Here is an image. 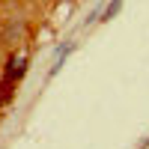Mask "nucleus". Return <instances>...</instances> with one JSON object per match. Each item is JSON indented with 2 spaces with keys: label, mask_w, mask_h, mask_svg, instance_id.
Returning a JSON list of instances; mask_svg holds the SVG:
<instances>
[{
  "label": "nucleus",
  "mask_w": 149,
  "mask_h": 149,
  "mask_svg": "<svg viewBox=\"0 0 149 149\" xmlns=\"http://www.w3.org/2000/svg\"><path fill=\"white\" fill-rule=\"evenodd\" d=\"M12 102H15V84L3 78V81H0V107H6Z\"/></svg>",
  "instance_id": "f03ea898"
},
{
  "label": "nucleus",
  "mask_w": 149,
  "mask_h": 149,
  "mask_svg": "<svg viewBox=\"0 0 149 149\" xmlns=\"http://www.w3.org/2000/svg\"><path fill=\"white\" fill-rule=\"evenodd\" d=\"M27 66H30V60H27V57L18 54V51H12V54L6 57V63H3V78L12 81V84H18L24 74H27Z\"/></svg>",
  "instance_id": "f257e3e1"
},
{
  "label": "nucleus",
  "mask_w": 149,
  "mask_h": 149,
  "mask_svg": "<svg viewBox=\"0 0 149 149\" xmlns=\"http://www.w3.org/2000/svg\"><path fill=\"white\" fill-rule=\"evenodd\" d=\"M122 9V0H110V3L102 9V15H104V21H110V18H116V12Z\"/></svg>",
  "instance_id": "7ed1b4c3"
}]
</instances>
